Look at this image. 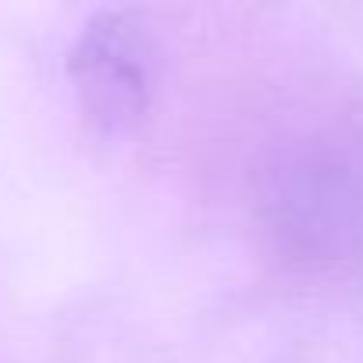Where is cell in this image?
<instances>
[{"instance_id": "obj_1", "label": "cell", "mask_w": 363, "mask_h": 363, "mask_svg": "<svg viewBox=\"0 0 363 363\" xmlns=\"http://www.w3.org/2000/svg\"><path fill=\"white\" fill-rule=\"evenodd\" d=\"M72 75L89 118H96L111 132L135 121L146 104V47L118 15H104L86 26L72 54Z\"/></svg>"}]
</instances>
